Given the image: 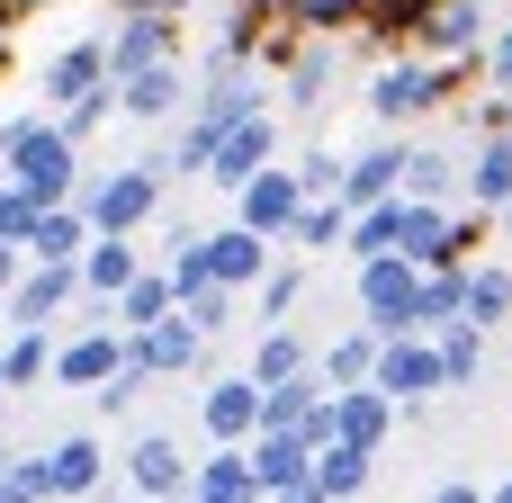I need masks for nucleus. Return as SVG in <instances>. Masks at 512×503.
Masks as SVG:
<instances>
[{"label":"nucleus","mask_w":512,"mask_h":503,"mask_svg":"<svg viewBox=\"0 0 512 503\" xmlns=\"http://www.w3.org/2000/svg\"><path fill=\"white\" fill-rule=\"evenodd\" d=\"M468 72H477V63H441V54H414V45H405L396 63L369 72V117H378V126H414V117H432L441 99H459Z\"/></svg>","instance_id":"1"},{"label":"nucleus","mask_w":512,"mask_h":503,"mask_svg":"<svg viewBox=\"0 0 512 503\" xmlns=\"http://www.w3.org/2000/svg\"><path fill=\"white\" fill-rule=\"evenodd\" d=\"M0 180H18L36 207H63L72 189H81V144L54 126V117H18V135H9V162H0Z\"/></svg>","instance_id":"2"},{"label":"nucleus","mask_w":512,"mask_h":503,"mask_svg":"<svg viewBox=\"0 0 512 503\" xmlns=\"http://www.w3.org/2000/svg\"><path fill=\"white\" fill-rule=\"evenodd\" d=\"M72 198L90 207V225H99V234H144V225L162 216L171 180H162L153 162H117V171H81V189H72Z\"/></svg>","instance_id":"3"},{"label":"nucleus","mask_w":512,"mask_h":503,"mask_svg":"<svg viewBox=\"0 0 512 503\" xmlns=\"http://www.w3.org/2000/svg\"><path fill=\"white\" fill-rule=\"evenodd\" d=\"M369 378L396 396V423H423L432 396H450V378H441V342H432V333H387Z\"/></svg>","instance_id":"4"},{"label":"nucleus","mask_w":512,"mask_h":503,"mask_svg":"<svg viewBox=\"0 0 512 503\" xmlns=\"http://www.w3.org/2000/svg\"><path fill=\"white\" fill-rule=\"evenodd\" d=\"M414 297H423V261L414 252H369L360 261V324L387 342V333H414Z\"/></svg>","instance_id":"5"},{"label":"nucleus","mask_w":512,"mask_h":503,"mask_svg":"<svg viewBox=\"0 0 512 503\" xmlns=\"http://www.w3.org/2000/svg\"><path fill=\"white\" fill-rule=\"evenodd\" d=\"M180 54V9H162V0H135L126 18H117V36H108V81H126V72H153V63H171Z\"/></svg>","instance_id":"6"},{"label":"nucleus","mask_w":512,"mask_h":503,"mask_svg":"<svg viewBox=\"0 0 512 503\" xmlns=\"http://www.w3.org/2000/svg\"><path fill=\"white\" fill-rule=\"evenodd\" d=\"M495 36V9L486 0H432L423 27H414V54H441V63H477Z\"/></svg>","instance_id":"7"},{"label":"nucleus","mask_w":512,"mask_h":503,"mask_svg":"<svg viewBox=\"0 0 512 503\" xmlns=\"http://www.w3.org/2000/svg\"><path fill=\"white\" fill-rule=\"evenodd\" d=\"M297 207H306V180H297V162H261V171L234 189V216H243V225H261L270 243H288Z\"/></svg>","instance_id":"8"},{"label":"nucleus","mask_w":512,"mask_h":503,"mask_svg":"<svg viewBox=\"0 0 512 503\" xmlns=\"http://www.w3.org/2000/svg\"><path fill=\"white\" fill-rule=\"evenodd\" d=\"M126 360H144L153 378H189V369H207V333L171 306V315H153L144 333H126Z\"/></svg>","instance_id":"9"},{"label":"nucleus","mask_w":512,"mask_h":503,"mask_svg":"<svg viewBox=\"0 0 512 503\" xmlns=\"http://www.w3.org/2000/svg\"><path fill=\"white\" fill-rule=\"evenodd\" d=\"M72 297H81V270H72V261H27V270L9 279V297H0V315H9V324H54Z\"/></svg>","instance_id":"10"},{"label":"nucleus","mask_w":512,"mask_h":503,"mask_svg":"<svg viewBox=\"0 0 512 503\" xmlns=\"http://www.w3.org/2000/svg\"><path fill=\"white\" fill-rule=\"evenodd\" d=\"M243 450H252V486H261V495L306 503V468H315V441H306V432H252Z\"/></svg>","instance_id":"11"},{"label":"nucleus","mask_w":512,"mask_h":503,"mask_svg":"<svg viewBox=\"0 0 512 503\" xmlns=\"http://www.w3.org/2000/svg\"><path fill=\"white\" fill-rule=\"evenodd\" d=\"M279 144H288V135H279V117H270V108H252V117L207 153V180H216V189H243L261 162H279Z\"/></svg>","instance_id":"12"},{"label":"nucleus","mask_w":512,"mask_h":503,"mask_svg":"<svg viewBox=\"0 0 512 503\" xmlns=\"http://www.w3.org/2000/svg\"><path fill=\"white\" fill-rule=\"evenodd\" d=\"M117 360H126V333H117V324H90V333L54 342V387H63V396H90Z\"/></svg>","instance_id":"13"},{"label":"nucleus","mask_w":512,"mask_h":503,"mask_svg":"<svg viewBox=\"0 0 512 503\" xmlns=\"http://www.w3.org/2000/svg\"><path fill=\"white\" fill-rule=\"evenodd\" d=\"M171 108H189V72H180V54L153 63V72H126V81H117V117H126V126H162Z\"/></svg>","instance_id":"14"},{"label":"nucleus","mask_w":512,"mask_h":503,"mask_svg":"<svg viewBox=\"0 0 512 503\" xmlns=\"http://www.w3.org/2000/svg\"><path fill=\"white\" fill-rule=\"evenodd\" d=\"M270 261H279V243H270L261 225H243V216L207 234V270H216L225 288H261V270H270Z\"/></svg>","instance_id":"15"},{"label":"nucleus","mask_w":512,"mask_h":503,"mask_svg":"<svg viewBox=\"0 0 512 503\" xmlns=\"http://www.w3.org/2000/svg\"><path fill=\"white\" fill-rule=\"evenodd\" d=\"M198 423H207V441H252L261 432V378L243 369V378L198 387Z\"/></svg>","instance_id":"16"},{"label":"nucleus","mask_w":512,"mask_h":503,"mask_svg":"<svg viewBox=\"0 0 512 503\" xmlns=\"http://www.w3.org/2000/svg\"><path fill=\"white\" fill-rule=\"evenodd\" d=\"M369 468H378V450H360V441H324L315 450V468H306V503H351V495H369Z\"/></svg>","instance_id":"17"},{"label":"nucleus","mask_w":512,"mask_h":503,"mask_svg":"<svg viewBox=\"0 0 512 503\" xmlns=\"http://www.w3.org/2000/svg\"><path fill=\"white\" fill-rule=\"evenodd\" d=\"M72 270H81V297H90V306H108V297L144 270V252H135V234H99V225H90V243H81V261H72Z\"/></svg>","instance_id":"18"},{"label":"nucleus","mask_w":512,"mask_h":503,"mask_svg":"<svg viewBox=\"0 0 512 503\" xmlns=\"http://www.w3.org/2000/svg\"><path fill=\"white\" fill-rule=\"evenodd\" d=\"M333 432H342V441H360V450H387V432H396V396H387L378 378L333 387Z\"/></svg>","instance_id":"19"},{"label":"nucleus","mask_w":512,"mask_h":503,"mask_svg":"<svg viewBox=\"0 0 512 503\" xmlns=\"http://www.w3.org/2000/svg\"><path fill=\"white\" fill-rule=\"evenodd\" d=\"M99 477H108V450H99L90 432H63V441H45V495H54V503L99 495Z\"/></svg>","instance_id":"20"},{"label":"nucleus","mask_w":512,"mask_h":503,"mask_svg":"<svg viewBox=\"0 0 512 503\" xmlns=\"http://www.w3.org/2000/svg\"><path fill=\"white\" fill-rule=\"evenodd\" d=\"M117 468H126V486H135V495L171 503V495H189V468H198V459H189L180 441H162V432H153V441H135Z\"/></svg>","instance_id":"21"},{"label":"nucleus","mask_w":512,"mask_h":503,"mask_svg":"<svg viewBox=\"0 0 512 503\" xmlns=\"http://www.w3.org/2000/svg\"><path fill=\"white\" fill-rule=\"evenodd\" d=\"M189 495L198 503H261V486H252V450H243V441H207V459L189 468Z\"/></svg>","instance_id":"22"},{"label":"nucleus","mask_w":512,"mask_h":503,"mask_svg":"<svg viewBox=\"0 0 512 503\" xmlns=\"http://www.w3.org/2000/svg\"><path fill=\"white\" fill-rule=\"evenodd\" d=\"M396 180H405V144L378 135L369 153L342 162V189H333V198H342V207H378V198H396Z\"/></svg>","instance_id":"23"},{"label":"nucleus","mask_w":512,"mask_h":503,"mask_svg":"<svg viewBox=\"0 0 512 503\" xmlns=\"http://www.w3.org/2000/svg\"><path fill=\"white\" fill-rule=\"evenodd\" d=\"M90 81H108V36H72V45H54V54H45V108L81 99Z\"/></svg>","instance_id":"24"},{"label":"nucleus","mask_w":512,"mask_h":503,"mask_svg":"<svg viewBox=\"0 0 512 503\" xmlns=\"http://www.w3.org/2000/svg\"><path fill=\"white\" fill-rule=\"evenodd\" d=\"M333 81H342L333 36H306V45H297V63H288V108H297V117H315V108L333 99Z\"/></svg>","instance_id":"25"},{"label":"nucleus","mask_w":512,"mask_h":503,"mask_svg":"<svg viewBox=\"0 0 512 503\" xmlns=\"http://www.w3.org/2000/svg\"><path fill=\"white\" fill-rule=\"evenodd\" d=\"M171 306H180L171 270H135V279L108 297V324H117V333H144V324H153V315H171Z\"/></svg>","instance_id":"26"},{"label":"nucleus","mask_w":512,"mask_h":503,"mask_svg":"<svg viewBox=\"0 0 512 503\" xmlns=\"http://www.w3.org/2000/svg\"><path fill=\"white\" fill-rule=\"evenodd\" d=\"M459 180H468V162H459V153H441V144H405V180H396L405 198H441V207H450V198H459Z\"/></svg>","instance_id":"27"},{"label":"nucleus","mask_w":512,"mask_h":503,"mask_svg":"<svg viewBox=\"0 0 512 503\" xmlns=\"http://www.w3.org/2000/svg\"><path fill=\"white\" fill-rule=\"evenodd\" d=\"M81 243H90V207H81V198H63V207H45V216H36L27 261H81Z\"/></svg>","instance_id":"28"},{"label":"nucleus","mask_w":512,"mask_h":503,"mask_svg":"<svg viewBox=\"0 0 512 503\" xmlns=\"http://www.w3.org/2000/svg\"><path fill=\"white\" fill-rule=\"evenodd\" d=\"M0 369H9V396L45 387V378H54V324H18V333L0 342Z\"/></svg>","instance_id":"29"},{"label":"nucleus","mask_w":512,"mask_h":503,"mask_svg":"<svg viewBox=\"0 0 512 503\" xmlns=\"http://www.w3.org/2000/svg\"><path fill=\"white\" fill-rule=\"evenodd\" d=\"M459 189H468L486 216L504 207V198H512V135H477V153H468V180H459Z\"/></svg>","instance_id":"30"},{"label":"nucleus","mask_w":512,"mask_h":503,"mask_svg":"<svg viewBox=\"0 0 512 503\" xmlns=\"http://www.w3.org/2000/svg\"><path fill=\"white\" fill-rule=\"evenodd\" d=\"M432 342H441V378H450V396L486 378V324H468V315H459V324H441Z\"/></svg>","instance_id":"31"},{"label":"nucleus","mask_w":512,"mask_h":503,"mask_svg":"<svg viewBox=\"0 0 512 503\" xmlns=\"http://www.w3.org/2000/svg\"><path fill=\"white\" fill-rule=\"evenodd\" d=\"M468 315V270H423V297H414V333H441Z\"/></svg>","instance_id":"32"},{"label":"nucleus","mask_w":512,"mask_h":503,"mask_svg":"<svg viewBox=\"0 0 512 503\" xmlns=\"http://www.w3.org/2000/svg\"><path fill=\"white\" fill-rule=\"evenodd\" d=\"M315 369H324L333 387H360V378L378 369V333H369V324H351V333H333V342L315 351Z\"/></svg>","instance_id":"33"},{"label":"nucleus","mask_w":512,"mask_h":503,"mask_svg":"<svg viewBox=\"0 0 512 503\" xmlns=\"http://www.w3.org/2000/svg\"><path fill=\"white\" fill-rule=\"evenodd\" d=\"M342 225H351V207H342V198H306L279 252H333V243H342Z\"/></svg>","instance_id":"34"},{"label":"nucleus","mask_w":512,"mask_h":503,"mask_svg":"<svg viewBox=\"0 0 512 503\" xmlns=\"http://www.w3.org/2000/svg\"><path fill=\"white\" fill-rule=\"evenodd\" d=\"M297 369H315L306 333H288V324H261V342H252V378L270 387V378H297Z\"/></svg>","instance_id":"35"},{"label":"nucleus","mask_w":512,"mask_h":503,"mask_svg":"<svg viewBox=\"0 0 512 503\" xmlns=\"http://www.w3.org/2000/svg\"><path fill=\"white\" fill-rule=\"evenodd\" d=\"M468 324H512V270L504 261H468Z\"/></svg>","instance_id":"36"},{"label":"nucleus","mask_w":512,"mask_h":503,"mask_svg":"<svg viewBox=\"0 0 512 503\" xmlns=\"http://www.w3.org/2000/svg\"><path fill=\"white\" fill-rule=\"evenodd\" d=\"M108 117H117V81H90L81 99H63V108H54V126H63L72 144H90V135H99Z\"/></svg>","instance_id":"37"},{"label":"nucleus","mask_w":512,"mask_h":503,"mask_svg":"<svg viewBox=\"0 0 512 503\" xmlns=\"http://www.w3.org/2000/svg\"><path fill=\"white\" fill-rule=\"evenodd\" d=\"M297 297H306V261H297V252H279V261L261 270V324H288V315H297Z\"/></svg>","instance_id":"38"},{"label":"nucleus","mask_w":512,"mask_h":503,"mask_svg":"<svg viewBox=\"0 0 512 503\" xmlns=\"http://www.w3.org/2000/svg\"><path fill=\"white\" fill-rule=\"evenodd\" d=\"M234 306H243V288H225V279H207V288H189V297H180V315H189L207 342H216V333H234Z\"/></svg>","instance_id":"39"},{"label":"nucleus","mask_w":512,"mask_h":503,"mask_svg":"<svg viewBox=\"0 0 512 503\" xmlns=\"http://www.w3.org/2000/svg\"><path fill=\"white\" fill-rule=\"evenodd\" d=\"M423 9H432V0H360V27H369L378 45H414Z\"/></svg>","instance_id":"40"},{"label":"nucleus","mask_w":512,"mask_h":503,"mask_svg":"<svg viewBox=\"0 0 512 503\" xmlns=\"http://www.w3.org/2000/svg\"><path fill=\"white\" fill-rule=\"evenodd\" d=\"M144 387H153V369H144V360H117V369L90 387V405H99V414H135V405H144Z\"/></svg>","instance_id":"41"},{"label":"nucleus","mask_w":512,"mask_h":503,"mask_svg":"<svg viewBox=\"0 0 512 503\" xmlns=\"http://www.w3.org/2000/svg\"><path fill=\"white\" fill-rule=\"evenodd\" d=\"M306 36H342V27H360V0H279Z\"/></svg>","instance_id":"42"},{"label":"nucleus","mask_w":512,"mask_h":503,"mask_svg":"<svg viewBox=\"0 0 512 503\" xmlns=\"http://www.w3.org/2000/svg\"><path fill=\"white\" fill-rule=\"evenodd\" d=\"M162 270H171V288H180V297H189V288H207V279H216V270H207V234H180V243L162 252Z\"/></svg>","instance_id":"43"},{"label":"nucleus","mask_w":512,"mask_h":503,"mask_svg":"<svg viewBox=\"0 0 512 503\" xmlns=\"http://www.w3.org/2000/svg\"><path fill=\"white\" fill-rule=\"evenodd\" d=\"M297 180H306V198H333V189H342V153L306 144V153H297Z\"/></svg>","instance_id":"44"},{"label":"nucleus","mask_w":512,"mask_h":503,"mask_svg":"<svg viewBox=\"0 0 512 503\" xmlns=\"http://www.w3.org/2000/svg\"><path fill=\"white\" fill-rule=\"evenodd\" d=\"M477 72H486V90H512V18H495V36H486Z\"/></svg>","instance_id":"45"},{"label":"nucleus","mask_w":512,"mask_h":503,"mask_svg":"<svg viewBox=\"0 0 512 503\" xmlns=\"http://www.w3.org/2000/svg\"><path fill=\"white\" fill-rule=\"evenodd\" d=\"M468 126H477V135H512V90H486V99L468 108Z\"/></svg>","instance_id":"46"},{"label":"nucleus","mask_w":512,"mask_h":503,"mask_svg":"<svg viewBox=\"0 0 512 503\" xmlns=\"http://www.w3.org/2000/svg\"><path fill=\"white\" fill-rule=\"evenodd\" d=\"M9 135H18V117H0V162H9Z\"/></svg>","instance_id":"47"},{"label":"nucleus","mask_w":512,"mask_h":503,"mask_svg":"<svg viewBox=\"0 0 512 503\" xmlns=\"http://www.w3.org/2000/svg\"><path fill=\"white\" fill-rule=\"evenodd\" d=\"M495 225H504V243H512V198H504V207H495Z\"/></svg>","instance_id":"48"},{"label":"nucleus","mask_w":512,"mask_h":503,"mask_svg":"<svg viewBox=\"0 0 512 503\" xmlns=\"http://www.w3.org/2000/svg\"><path fill=\"white\" fill-rule=\"evenodd\" d=\"M9 63H18V45H9V36H0V72H9Z\"/></svg>","instance_id":"49"},{"label":"nucleus","mask_w":512,"mask_h":503,"mask_svg":"<svg viewBox=\"0 0 512 503\" xmlns=\"http://www.w3.org/2000/svg\"><path fill=\"white\" fill-rule=\"evenodd\" d=\"M0 405H9V369H0Z\"/></svg>","instance_id":"50"},{"label":"nucleus","mask_w":512,"mask_h":503,"mask_svg":"<svg viewBox=\"0 0 512 503\" xmlns=\"http://www.w3.org/2000/svg\"><path fill=\"white\" fill-rule=\"evenodd\" d=\"M0 468H9V441H0Z\"/></svg>","instance_id":"51"},{"label":"nucleus","mask_w":512,"mask_h":503,"mask_svg":"<svg viewBox=\"0 0 512 503\" xmlns=\"http://www.w3.org/2000/svg\"><path fill=\"white\" fill-rule=\"evenodd\" d=\"M162 9H189V0H162Z\"/></svg>","instance_id":"52"}]
</instances>
